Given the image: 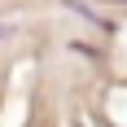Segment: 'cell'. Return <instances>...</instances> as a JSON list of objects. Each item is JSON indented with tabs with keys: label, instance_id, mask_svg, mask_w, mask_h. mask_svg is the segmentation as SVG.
Segmentation results:
<instances>
[{
	"label": "cell",
	"instance_id": "obj_1",
	"mask_svg": "<svg viewBox=\"0 0 127 127\" xmlns=\"http://www.w3.org/2000/svg\"><path fill=\"white\" fill-rule=\"evenodd\" d=\"M96 4H127V0H96Z\"/></svg>",
	"mask_w": 127,
	"mask_h": 127
},
{
	"label": "cell",
	"instance_id": "obj_2",
	"mask_svg": "<svg viewBox=\"0 0 127 127\" xmlns=\"http://www.w3.org/2000/svg\"><path fill=\"white\" fill-rule=\"evenodd\" d=\"M0 35H4V26H0Z\"/></svg>",
	"mask_w": 127,
	"mask_h": 127
}]
</instances>
